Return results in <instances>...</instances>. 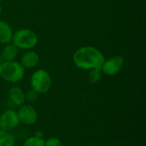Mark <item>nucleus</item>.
<instances>
[{
    "label": "nucleus",
    "mask_w": 146,
    "mask_h": 146,
    "mask_svg": "<svg viewBox=\"0 0 146 146\" xmlns=\"http://www.w3.org/2000/svg\"><path fill=\"white\" fill-rule=\"evenodd\" d=\"M12 44L18 49L30 50L38 43L37 34L30 29H20L13 33Z\"/></svg>",
    "instance_id": "obj_3"
},
{
    "label": "nucleus",
    "mask_w": 146,
    "mask_h": 146,
    "mask_svg": "<svg viewBox=\"0 0 146 146\" xmlns=\"http://www.w3.org/2000/svg\"><path fill=\"white\" fill-rule=\"evenodd\" d=\"M73 60L78 68L85 70H91L101 68L105 58L98 49L93 46H83L74 52Z\"/></svg>",
    "instance_id": "obj_1"
},
{
    "label": "nucleus",
    "mask_w": 146,
    "mask_h": 146,
    "mask_svg": "<svg viewBox=\"0 0 146 146\" xmlns=\"http://www.w3.org/2000/svg\"><path fill=\"white\" fill-rule=\"evenodd\" d=\"M38 94L35 92V91H33V89L32 90H29V91H27L26 93H25V99L27 101V102H29V103H33V102H35L37 99H38Z\"/></svg>",
    "instance_id": "obj_15"
},
{
    "label": "nucleus",
    "mask_w": 146,
    "mask_h": 146,
    "mask_svg": "<svg viewBox=\"0 0 146 146\" xmlns=\"http://www.w3.org/2000/svg\"><path fill=\"white\" fill-rule=\"evenodd\" d=\"M1 1H2V0H0V2H1Z\"/></svg>",
    "instance_id": "obj_18"
},
{
    "label": "nucleus",
    "mask_w": 146,
    "mask_h": 146,
    "mask_svg": "<svg viewBox=\"0 0 146 146\" xmlns=\"http://www.w3.org/2000/svg\"><path fill=\"white\" fill-rule=\"evenodd\" d=\"M25 74V68L15 61L3 62L0 64V77L11 83H16L21 80Z\"/></svg>",
    "instance_id": "obj_2"
},
{
    "label": "nucleus",
    "mask_w": 146,
    "mask_h": 146,
    "mask_svg": "<svg viewBox=\"0 0 146 146\" xmlns=\"http://www.w3.org/2000/svg\"><path fill=\"white\" fill-rule=\"evenodd\" d=\"M125 60L121 56H114L109 59L104 60L101 70L102 73L108 76H113L118 74L124 66Z\"/></svg>",
    "instance_id": "obj_5"
},
{
    "label": "nucleus",
    "mask_w": 146,
    "mask_h": 146,
    "mask_svg": "<svg viewBox=\"0 0 146 146\" xmlns=\"http://www.w3.org/2000/svg\"><path fill=\"white\" fill-rule=\"evenodd\" d=\"M17 115L20 122L24 125L31 126L37 122L38 121V113L36 110L30 104H22L20 106Z\"/></svg>",
    "instance_id": "obj_6"
},
{
    "label": "nucleus",
    "mask_w": 146,
    "mask_h": 146,
    "mask_svg": "<svg viewBox=\"0 0 146 146\" xmlns=\"http://www.w3.org/2000/svg\"><path fill=\"white\" fill-rule=\"evenodd\" d=\"M15 139L9 132L0 129V146H14Z\"/></svg>",
    "instance_id": "obj_12"
},
{
    "label": "nucleus",
    "mask_w": 146,
    "mask_h": 146,
    "mask_svg": "<svg viewBox=\"0 0 146 146\" xmlns=\"http://www.w3.org/2000/svg\"><path fill=\"white\" fill-rule=\"evenodd\" d=\"M9 98L10 102L15 106H21L24 104L25 92L19 86H13L9 90Z\"/></svg>",
    "instance_id": "obj_9"
},
{
    "label": "nucleus",
    "mask_w": 146,
    "mask_h": 146,
    "mask_svg": "<svg viewBox=\"0 0 146 146\" xmlns=\"http://www.w3.org/2000/svg\"><path fill=\"white\" fill-rule=\"evenodd\" d=\"M30 84L32 89L38 94L46 93L51 87L52 80L50 74L44 69H38L31 76Z\"/></svg>",
    "instance_id": "obj_4"
},
{
    "label": "nucleus",
    "mask_w": 146,
    "mask_h": 146,
    "mask_svg": "<svg viewBox=\"0 0 146 146\" xmlns=\"http://www.w3.org/2000/svg\"><path fill=\"white\" fill-rule=\"evenodd\" d=\"M45 140L42 137L32 136L27 138L21 146H44Z\"/></svg>",
    "instance_id": "obj_13"
},
{
    "label": "nucleus",
    "mask_w": 146,
    "mask_h": 146,
    "mask_svg": "<svg viewBox=\"0 0 146 146\" xmlns=\"http://www.w3.org/2000/svg\"><path fill=\"white\" fill-rule=\"evenodd\" d=\"M102 70L101 68H93L90 70L89 73V81L91 83H98L100 81L101 78H102Z\"/></svg>",
    "instance_id": "obj_14"
},
{
    "label": "nucleus",
    "mask_w": 146,
    "mask_h": 146,
    "mask_svg": "<svg viewBox=\"0 0 146 146\" xmlns=\"http://www.w3.org/2000/svg\"><path fill=\"white\" fill-rule=\"evenodd\" d=\"M13 30L9 24L4 21H0V43L7 44L11 42Z\"/></svg>",
    "instance_id": "obj_10"
},
{
    "label": "nucleus",
    "mask_w": 146,
    "mask_h": 146,
    "mask_svg": "<svg viewBox=\"0 0 146 146\" xmlns=\"http://www.w3.org/2000/svg\"><path fill=\"white\" fill-rule=\"evenodd\" d=\"M18 48L14 44H7L2 51V57L5 62L15 61L18 54Z\"/></svg>",
    "instance_id": "obj_11"
},
{
    "label": "nucleus",
    "mask_w": 146,
    "mask_h": 146,
    "mask_svg": "<svg viewBox=\"0 0 146 146\" xmlns=\"http://www.w3.org/2000/svg\"><path fill=\"white\" fill-rule=\"evenodd\" d=\"M1 13H2V6L0 4V15H1Z\"/></svg>",
    "instance_id": "obj_17"
},
{
    "label": "nucleus",
    "mask_w": 146,
    "mask_h": 146,
    "mask_svg": "<svg viewBox=\"0 0 146 146\" xmlns=\"http://www.w3.org/2000/svg\"><path fill=\"white\" fill-rule=\"evenodd\" d=\"M39 61V56L37 52L33 50H28L25 52L21 58V64L24 68H32L37 66Z\"/></svg>",
    "instance_id": "obj_8"
},
{
    "label": "nucleus",
    "mask_w": 146,
    "mask_h": 146,
    "mask_svg": "<svg viewBox=\"0 0 146 146\" xmlns=\"http://www.w3.org/2000/svg\"><path fill=\"white\" fill-rule=\"evenodd\" d=\"M44 146H63V144L59 139L56 137H51L45 140Z\"/></svg>",
    "instance_id": "obj_16"
},
{
    "label": "nucleus",
    "mask_w": 146,
    "mask_h": 146,
    "mask_svg": "<svg viewBox=\"0 0 146 146\" xmlns=\"http://www.w3.org/2000/svg\"><path fill=\"white\" fill-rule=\"evenodd\" d=\"M20 123L17 112L13 110H7L0 115V129L9 132L18 127Z\"/></svg>",
    "instance_id": "obj_7"
}]
</instances>
